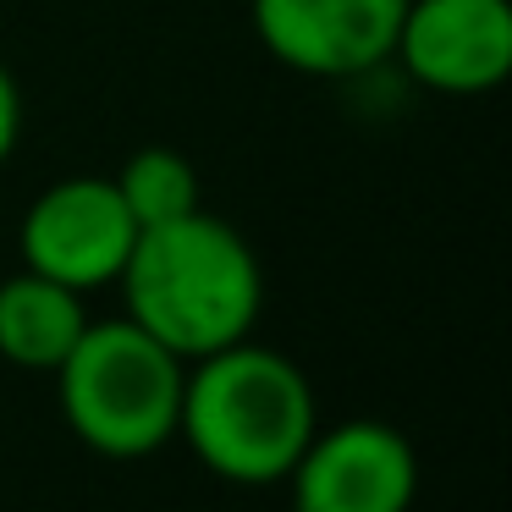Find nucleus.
<instances>
[{"instance_id":"obj_1","label":"nucleus","mask_w":512,"mask_h":512,"mask_svg":"<svg viewBox=\"0 0 512 512\" xmlns=\"http://www.w3.org/2000/svg\"><path fill=\"white\" fill-rule=\"evenodd\" d=\"M116 287L127 298V320L182 364L243 342L265 309V276L248 237L204 204L166 226H144Z\"/></svg>"},{"instance_id":"obj_2","label":"nucleus","mask_w":512,"mask_h":512,"mask_svg":"<svg viewBox=\"0 0 512 512\" xmlns=\"http://www.w3.org/2000/svg\"><path fill=\"white\" fill-rule=\"evenodd\" d=\"M314 430L309 375L276 347L243 336L210 358H193L182 375L177 435L232 485H281Z\"/></svg>"},{"instance_id":"obj_3","label":"nucleus","mask_w":512,"mask_h":512,"mask_svg":"<svg viewBox=\"0 0 512 512\" xmlns=\"http://www.w3.org/2000/svg\"><path fill=\"white\" fill-rule=\"evenodd\" d=\"M182 375L188 364L127 314L100 325L89 320L72 353L56 364L61 419L89 452L111 463L155 457L166 441H177Z\"/></svg>"},{"instance_id":"obj_4","label":"nucleus","mask_w":512,"mask_h":512,"mask_svg":"<svg viewBox=\"0 0 512 512\" xmlns=\"http://www.w3.org/2000/svg\"><path fill=\"white\" fill-rule=\"evenodd\" d=\"M138 243V221L127 215L111 177H67L50 182L23 215V270L50 276L72 292H100L122 276Z\"/></svg>"},{"instance_id":"obj_5","label":"nucleus","mask_w":512,"mask_h":512,"mask_svg":"<svg viewBox=\"0 0 512 512\" xmlns=\"http://www.w3.org/2000/svg\"><path fill=\"white\" fill-rule=\"evenodd\" d=\"M287 485L292 512H408L419 496V457L391 424L347 419L309 435Z\"/></svg>"},{"instance_id":"obj_6","label":"nucleus","mask_w":512,"mask_h":512,"mask_svg":"<svg viewBox=\"0 0 512 512\" xmlns=\"http://www.w3.org/2000/svg\"><path fill=\"white\" fill-rule=\"evenodd\" d=\"M408 0H254V34L303 78H364L391 61Z\"/></svg>"},{"instance_id":"obj_7","label":"nucleus","mask_w":512,"mask_h":512,"mask_svg":"<svg viewBox=\"0 0 512 512\" xmlns=\"http://www.w3.org/2000/svg\"><path fill=\"white\" fill-rule=\"evenodd\" d=\"M391 61H402L419 89L490 94L512 72L507 0H408Z\"/></svg>"},{"instance_id":"obj_8","label":"nucleus","mask_w":512,"mask_h":512,"mask_svg":"<svg viewBox=\"0 0 512 512\" xmlns=\"http://www.w3.org/2000/svg\"><path fill=\"white\" fill-rule=\"evenodd\" d=\"M89 325L83 292L61 287L50 276H23L0 281V358L34 375H56V364L72 353V342Z\"/></svg>"},{"instance_id":"obj_9","label":"nucleus","mask_w":512,"mask_h":512,"mask_svg":"<svg viewBox=\"0 0 512 512\" xmlns=\"http://www.w3.org/2000/svg\"><path fill=\"white\" fill-rule=\"evenodd\" d=\"M111 182H116V193H122L127 215L138 221V232L199 210V171H193L188 155H177V149H166V144L138 149L122 166V177H111Z\"/></svg>"},{"instance_id":"obj_10","label":"nucleus","mask_w":512,"mask_h":512,"mask_svg":"<svg viewBox=\"0 0 512 512\" xmlns=\"http://www.w3.org/2000/svg\"><path fill=\"white\" fill-rule=\"evenodd\" d=\"M17 138H23V94H17V78L0 67V166L12 160Z\"/></svg>"}]
</instances>
